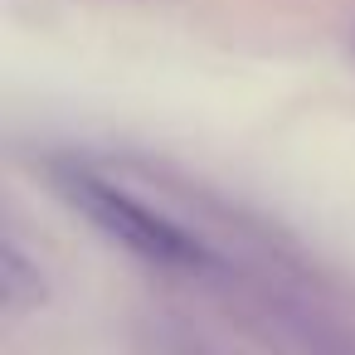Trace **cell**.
Returning <instances> with one entry per match:
<instances>
[{
  "mask_svg": "<svg viewBox=\"0 0 355 355\" xmlns=\"http://www.w3.org/2000/svg\"><path fill=\"white\" fill-rule=\"evenodd\" d=\"M59 190L69 195V205L93 229H103L112 243H122L127 253H137V258H146L156 268H171V272H209V268H219V258L190 229H180L175 219H166L161 209H151L146 200L127 195L122 185H112L103 175L64 171Z\"/></svg>",
  "mask_w": 355,
  "mask_h": 355,
  "instance_id": "1",
  "label": "cell"
},
{
  "mask_svg": "<svg viewBox=\"0 0 355 355\" xmlns=\"http://www.w3.org/2000/svg\"><path fill=\"white\" fill-rule=\"evenodd\" d=\"M0 292H6V306H10V311L35 306V302L44 297L40 272L30 268V258H25L15 243H6V248H0Z\"/></svg>",
  "mask_w": 355,
  "mask_h": 355,
  "instance_id": "2",
  "label": "cell"
}]
</instances>
